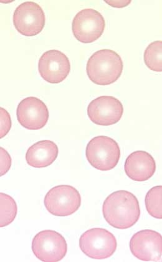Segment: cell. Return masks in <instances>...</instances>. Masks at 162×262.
<instances>
[{"instance_id": "5", "label": "cell", "mask_w": 162, "mask_h": 262, "mask_svg": "<svg viewBox=\"0 0 162 262\" xmlns=\"http://www.w3.org/2000/svg\"><path fill=\"white\" fill-rule=\"evenodd\" d=\"M44 204L51 214L67 217L78 211L81 205V196L76 188L69 185H60L48 191Z\"/></svg>"}, {"instance_id": "3", "label": "cell", "mask_w": 162, "mask_h": 262, "mask_svg": "<svg viewBox=\"0 0 162 262\" xmlns=\"http://www.w3.org/2000/svg\"><path fill=\"white\" fill-rule=\"evenodd\" d=\"M87 160L95 169L108 171L115 168L121 158L118 142L109 137L96 136L87 144Z\"/></svg>"}, {"instance_id": "13", "label": "cell", "mask_w": 162, "mask_h": 262, "mask_svg": "<svg viewBox=\"0 0 162 262\" xmlns=\"http://www.w3.org/2000/svg\"><path fill=\"white\" fill-rule=\"evenodd\" d=\"M156 167V162L153 157L143 150L130 154L124 165L127 176L137 182L149 180L154 175Z\"/></svg>"}, {"instance_id": "8", "label": "cell", "mask_w": 162, "mask_h": 262, "mask_svg": "<svg viewBox=\"0 0 162 262\" xmlns=\"http://www.w3.org/2000/svg\"><path fill=\"white\" fill-rule=\"evenodd\" d=\"M13 21L19 33L31 37L38 35L43 30L46 17L40 6L35 2H27L16 8Z\"/></svg>"}, {"instance_id": "2", "label": "cell", "mask_w": 162, "mask_h": 262, "mask_svg": "<svg viewBox=\"0 0 162 262\" xmlns=\"http://www.w3.org/2000/svg\"><path fill=\"white\" fill-rule=\"evenodd\" d=\"M121 57L111 50L96 51L86 66L87 75L93 83L107 86L118 80L123 71Z\"/></svg>"}, {"instance_id": "9", "label": "cell", "mask_w": 162, "mask_h": 262, "mask_svg": "<svg viewBox=\"0 0 162 262\" xmlns=\"http://www.w3.org/2000/svg\"><path fill=\"white\" fill-rule=\"evenodd\" d=\"M124 113L123 105L112 96H100L94 99L87 107V115L93 123L109 126L118 123Z\"/></svg>"}, {"instance_id": "20", "label": "cell", "mask_w": 162, "mask_h": 262, "mask_svg": "<svg viewBox=\"0 0 162 262\" xmlns=\"http://www.w3.org/2000/svg\"><path fill=\"white\" fill-rule=\"evenodd\" d=\"M105 2L112 7L124 8L127 7L132 1L131 0H128V1H126V0H124V1H107V0H106V1Z\"/></svg>"}, {"instance_id": "12", "label": "cell", "mask_w": 162, "mask_h": 262, "mask_svg": "<svg viewBox=\"0 0 162 262\" xmlns=\"http://www.w3.org/2000/svg\"><path fill=\"white\" fill-rule=\"evenodd\" d=\"M16 116L21 126L29 130H39L46 126L49 119V111L41 99L28 97L19 102Z\"/></svg>"}, {"instance_id": "6", "label": "cell", "mask_w": 162, "mask_h": 262, "mask_svg": "<svg viewBox=\"0 0 162 262\" xmlns=\"http://www.w3.org/2000/svg\"><path fill=\"white\" fill-rule=\"evenodd\" d=\"M32 250L39 260L44 262H57L66 255L67 245L60 233L47 230L39 232L32 241Z\"/></svg>"}, {"instance_id": "14", "label": "cell", "mask_w": 162, "mask_h": 262, "mask_svg": "<svg viewBox=\"0 0 162 262\" xmlns=\"http://www.w3.org/2000/svg\"><path fill=\"white\" fill-rule=\"evenodd\" d=\"M58 147L53 141L44 140L36 142L28 149L26 160L29 166L35 168L50 166L58 158Z\"/></svg>"}, {"instance_id": "11", "label": "cell", "mask_w": 162, "mask_h": 262, "mask_svg": "<svg viewBox=\"0 0 162 262\" xmlns=\"http://www.w3.org/2000/svg\"><path fill=\"white\" fill-rule=\"evenodd\" d=\"M38 71L44 80L51 84H58L69 75L71 64L66 55L61 51L50 50L39 59Z\"/></svg>"}, {"instance_id": "10", "label": "cell", "mask_w": 162, "mask_h": 262, "mask_svg": "<svg viewBox=\"0 0 162 262\" xmlns=\"http://www.w3.org/2000/svg\"><path fill=\"white\" fill-rule=\"evenodd\" d=\"M132 255L144 261L161 260V235L152 230H142L132 236L130 241Z\"/></svg>"}, {"instance_id": "17", "label": "cell", "mask_w": 162, "mask_h": 262, "mask_svg": "<svg viewBox=\"0 0 162 262\" xmlns=\"http://www.w3.org/2000/svg\"><path fill=\"white\" fill-rule=\"evenodd\" d=\"M162 186L152 188L146 196V206L148 213L155 219H162L161 209Z\"/></svg>"}, {"instance_id": "19", "label": "cell", "mask_w": 162, "mask_h": 262, "mask_svg": "<svg viewBox=\"0 0 162 262\" xmlns=\"http://www.w3.org/2000/svg\"><path fill=\"white\" fill-rule=\"evenodd\" d=\"M1 150V174L3 176L7 173L11 166V158L9 154L4 148H0Z\"/></svg>"}, {"instance_id": "18", "label": "cell", "mask_w": 162, "mask_h": 262, "mask_svg": "<svg viewBox=\"0 0 162 262\" xmlns=\"http://www.w3.org/2000/svg\"><path fill=\"white\" fill-rule=\"evenodd\" d=\"M1 110V134L0 138H3L7 135L11 127V120L9 113L4 108Z\"/></svg>"}, {"instance_id": "16", "label": "cell", "mask_w": 162, "mask_h": 262, "mask_svg": "<svg viewBox=\"0 0 162 262\" xmlns=\"http://www.w3.org/2000/svg\"><path fill=\"white\" fill-rule=\"evenodd\" d=\"M0 198H1L0 227H4L8 226L15 220L18 208H17L16 202L11 196L1 193Z\"/></svg>"}, {"instance_id": "1", "label": "cell", "mask_w": 162, "mask_h": 262, "mask_svg": "<svg viewBox=\"0 0 162 262\" xmlns=\"http://www.w3.org/2000/svg\"><path fill=\"white\" fill-rule=\"evenodd\" d=\"M105 220L113 228L127 229L134 226L141 216L138 199L131 192L118 190L104 201L102 206Z\"/></svg>"}, {"instance_id": "7", "label": "cell", "mask_w": 162, "mask_h": 262, "mask_svg": "<svg viewBox=\"0 0 162 262\" xmlns=\"http://www.w3.org/2000/svg\"><path fill=\"white\" fill-rule=\"evenodd\" d=\"M105 27L103 16L98 11L87 8L76 14L72 23V31L77 40L91 43L102 35Z\"/></svg>"}, {"instance_id": "4", "label": "cell", "mask_w": 162, "mask_h": 262, "mask_svg": "<svg viewBox=\"0 0 162 262\" xmlns=\"http://www.w3.org/2000/svg\"><path fill=\"white\" fill-rule=\"evenodd\" d=\"M118 246L115 236L101 228H94L85 232L79 238V247L85 255L96 260L111 257Z\"/></svg>"}, {"instance_id": "15", "label": "cell", "mask_w": 162, "mask_h": 262, "mask_svg": "<svg viewBox=\"0 0 162 262\" xmlns=\"http://www.w3.org/2000/svg\"><path fill=\"white\" fill-rule=\"evenodd\" d=\"M162 41H157L148 46L145 50V64L150 70L155 72L162 71Z\"/></svg>"}]
</instances>
